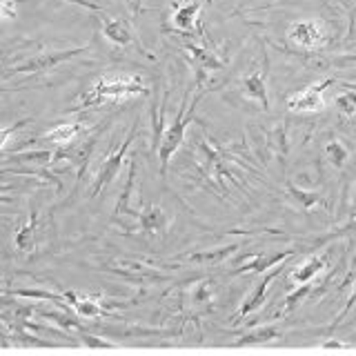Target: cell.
<instances>
[{"mask_svg":"<svg viewBox=\"0 0 356 356\" xmlns=\"http://www.w3.org/2000/svg\"><path fill=\"white\" fill-rule=\"evenodd\" d=\"M296 252L294 250H283V252H272V254H263V256H254V259L243 265V270L238 272H254V274H263L267 270H272V267L285 263L287 259H292Z\"/></svg>","mask_w":356,"mask_h":356,"instance_id":"ba28073f","label":"cell"},{"mask_svg":"<svg viewBox=\"0 0 356 356\" xmlns=\"http://www.w3.org/2000/svg\"><path fill=\"white\" fill-rule=\"evenodd\" d=\"M198 100H200V94L192 100V105H189L187 109V98L183 100V105L181 109H178V116L174 120V125L172 127H167L165 134L161 136L159 140V161H161V174L167 172V167H170V161H172V156L178 152V147L183 145L185 140V134H187V127L194 122V111H196V105H198Z\"/></svg>","mask_w":356,"mask_h":356,"instance_id":"6da1fadb","label":"cell"},{"mask_svg":"<svg viewBox=\"0 0 356 356\" xmlns=\"http://www.w3.org/2000/svg\"><path fill=\"white\" fill-rule=\"evenodd\" d=\"M354 272H356V254L352 256V263H350V276H352Z\"/></svg>","mask_w":356,"mask_h":356,"instance_id":"4dcf8cb0","label":"cell"},{"mask_svg":"<svg viewBox=\"0 0 356 356\" xmlns=\"http://www.w3.org/2000/svg\"><path fill=\"white\" fill-rule=\"evenodd\" d=\"M42 316L54 321V323H58V325L65 327V330H78L76 318H72L70 314H63V312H42Z\"/></svg>","mask_w":356,"mask_h":356,"instance_id":"d4e9b609","label":"cell"},{"mask_svg":"<svg viewBox=\"0 0 356 356\" xmlns=\"http://www.w3.org/2000/svg\"><path fill=\"white\" fill-rule=\"evenodd\" d=\"M83 341H85L87 345H94V348H109V343L100 341V339H96V337H87V334H83Z\"/></svg>","mask_w":356,"mask_h":356,"instance_id":"f546056e","label":"cell"},{"mask_svg":"<svg viewBox=\"0 0 356 356\" xmlns=\"http://www.w3.org/2000/svg\"><path fill=\"white\" fill-rule=\"evenodd\" d=\"M289 38L296 44H300V47L312 49V47H318V44L325 40V33H323V27L316 20H300L289 29Z\"/></svg>","mask_w":356,"mask_h":356,"instance_id":"52a82bcc","label":"cell"},{"mask_svg":"<svg viewBox=\"0 0 356 356\" xmlns=\"http://www.w3.org/2000/svg\"><path fill=\"white\" fill-rule=\"evenodd\" d=\"M332 83V78H325V81L305 87L303 92H298L296 96L287 100V107L292 111H321L325 107V89Z\"/></svg>","mask_w":356,"mask_h":356,"instance_id":"277c9868","label":"cell"},{"mask_svg":"<svg viewBox=\"0 0 356 356\" xmlns=\"http://www.w3.org/2000/svg\"><path fill=\"white\" fill-rule=\"evenodd\" d=\"M352 209H356V194H354V203H352Z\"/></svg>","mask_w":356,"mask_h":356,"instance_id":"d6a6232c","label":"cell"},{"mask_svg":"<svg viewBox=\"0 0 356 356\" xmlns=\"http://www.w3.org/2000/svg\"><path fill=\"white\" fill-rule=\"evenodd\" d=\"M103 33H105V38H109L114 44H129L134 40L125 22L118 18H109V16L103 20Z\"/></svg>","mask_w":356,"mask_h":356,"instance_id":"7c38bea8","label":"cell"},{"mask_svg":"<svg viewBox=\"0 0 356 356\" xmlns=\"http://www.w3.org/2000/svg\"><path fill=\"white\" fill-rule=\"evenodd\" d=\"M337 107L343 116H354L356 114V89H352V92H345L341 96H337Z\"/></svg>","mask_w":356,"mask_h":356,"instance_id":"603a6c76","label":"cell"},{"mask_svg":"<svg viewBox=\"0 0 356 356\" xmlns=\"http://www.w3.org/2000/svg\"><path fill=\"white\" fill-rule=\"evenodd\" d=\"M134 178H136V161H134L131 167H129L127 185H125V189H122L120 200H118V205H116V216H120V214H131V209H129V196H131V189H134Z\"/></svg>","mask_w":356,"mask_h":356,"instance_id":"44dd1931","label":"cell"},{"mask_svg":"<svg viewBox=\"0 0 356 356\" xmlns=\"http://www.w3.org/2000/svg\"><path fill=\"white\" fill-rule=\"evenodd\" d=\"M234 250H238V245H227V248H218V250H209V252H196L192 256H187V261L189 263H207V265H214V263L225 261Z\"/></svg>","mask_w":356,"mask_h":356,"instance_id":"5bb4252c","label":"cell"},{"mask_svg":"<svg viewBox=\"0 0 356 356\" xmlns=\"http://www.w3.org/2000/svg\"><path fill=\"white\" fill-rule=\"evenodd\" d=\"M138 218H140L143 232H147V234H163L167 229V222H170L165 211L156 205H149L147 209H143L138 214Z\"/></svg>","mask_w":356,"mask_h":356,"instance_id":"8fae6325","label":"cell"},{"mask_svg":"<svg viewBox=\"0 0 356 356\" xmlns=\"http://www.w3.org/2000/svg\"><path fill=\"white\" fill-rule=\"evenodd\" d=\"M348 87H350V89H356V85H348Z\"/></svg>","mask_w":356,"mask_h":356,"instance_id":"836d02e7","label":"cell"},{"mask_svg":"<svg viewBox=\"0 0 356 356\" xmlns=\"http://www.w3.org/2000/svg\"><path fill=\"white\" fill-rule=\"evenodd\" d=\"M312 289H314V285H312V281L309 283H300L294 292H289L287 296H285V300H283V309H281V314H287V312H292V309H296L303 300L312 294Z\"/></svg>","mask_w":356,"mask_h":356,"instance_id":"2e32d148","label":"cell"},{"mask_svg":"<svg viewBox=\"0 0 356 356\" xmlns=\"http://www.w3.org/2000/svg\"><path fill=\"white\" fill-rule=\"evenodd\" d=\"M20 303L16 298H11V294H0V312H11V309H16Z\"/></svg>","mask_w":356,"mask_h":356,"instance_id":"83f0119b","label":"cell"},{"mask_svg":"<svg viewBox=\"0 0 356 356\" xmlns=\"http://www.w3.org/2000/svg\"><path fill=\"white\" fill-rule=\"evenodd\" d=\"M325 270V259L318 254L314 256H309V259H305L303 263H300L298 267H294L292 274H289V278H292L294 283H309V281H314V278Z\"/></svg>","mask_w":356,"mask_h":356,"instance_id":"9c48e42d","label":"cell"},{"mask_svg":"<svg viewBox=\"0 0 356 356\" xmlns=\"http://www.w3.org/2000/svg\"><path fill=\"white\" fill-rule=\"evenodd\" d=\"M145 92V85L138 76H105L92 87L89 96L83 100V107L103 105L105 100H116L125 96H136Z\"/></svg>","mask_w":356,"mask_h":356,"instance_id":"7a4b0ae2","label":"cell"},{"mask_svg":"<svg viewBox=\"0 0 356 356\" xmlns=\"http://www.w3.org/2000/svg\"><path fill=\"white\" fill-rule=\"evenodd\" d=\"M7 189H9V185H3V183H0V192H7Z\"/></svg>","mask_w":356,"mask_h":356,"instance_id":"1f68e13d","label":"cell"},{"mask_svg":"<svg viewBox=\"0 0 356 356\" xmlns=\"http://www.w3.org/2000/svg\"><path fill=\"white\" fill-rule=\"evenodd\" d=\"M245 87V94L256 98L259 103L263 105V109H270V98H267V89H265V81L261 74H252L243 81Z\"/></svg>","mask_w":356,"mask_h":356,"instance_id":"4fadbf2b","label":"cell"},{"mask_svg":"<svg viewBox=\"0 0 356 356\" xmlns=\"http://www.w3.org/2000/svg\"><path fill=\"white\" fill-rule=\"evenodd\" d=\"M27 118L25 120H18L16 122V125H9V127H3V129H0V149H3L5 147V145H7V140L11 138V136H14V134L22 127V125H27Z\"/></svg>","mask_w":356,"mask_h":356,"instance_id":"484cf974","label":"cell"},{"mask_svg":"<svg viewBox=\"0 0 356 356\" xmlns=\"http://www.w3.org/2000/svg\"><path fill=\"white\" fill-rule=\"evenodd\" d=\"M325 156H327V161L337 167V170H341V167L348 163V159H350V152L345 149V145L343 143H339V140H332V143H327L325 145Z\"/></svg>","mask_w":356,"mask_h":356,"instance_id":"ffe728a7","label":"cell"},{"mask_svg":"<svg viewBox=\"0 0 356 356\" xmlns=\"http://www.w3.org/2000/svg\"><path fill=\"white\" fill-rule=\"evenodd\" d=\"M81 131H83L81 122H65V125H56L47 134H42V140H49L54 145H58V147H67V145H72L78 138Z\"/></svg>","mask_w":356,"mask_h":356,"instance_id":"30bf717a","label":"cell"},{"mask_svg":"<svg viewBox=\"0 0 356 356\" xmlns=\"http://www.w3.org/2000/svg\"><path fill=\"white\" fill-rule=\"evenodd\" d=\"M65 298L72 300V305L76 307V312L81 316H87V318H96L103 314V307H100V303H96L94 298H78L76 294L72 292H65Z\"/></svg>","mask_w":356,"mask_h":356,"instance_id":"9a60e30c","label":"cell"},{"mask_svg":"<svg viewBox=\"0 0 356 356\" xmlns=\"http://www.w3.org/2000/svg\"><path fill=\"white\" fill-rule=\"evenodd\" d=\"M87 51V47H76V49H70V51H58V54H42V56H33L31 60L22 63L18 67H14L9 74H44L54 70L56 65H60L65 60L74 58V56Z\"/></svg>","mask_w":356,"mask_h":356,"instance_id":"5b68a950","label":"cell"},{"mask_svg":"<svg viewBox=\"0 0 356 356\" xmlns=\"http://www.w3.org/2000/svg\"><path fill=\"white\" fill-rule=\"evenodd\" d=\"M281 337V332H278V327L274 325H265L261 330H254L250 334H245V337L238 339L241 345H252V343H267V341H274Z\"/></svg>","mask_w":356,"mask_h":356,"instance_id":"e0dca14e","label":"cell"},{"mask_svg":"<svg viewBox=\"0 0 356 356\" xmlns=\"http://www.w3.org/2000/svg\"><path fill=\"white\" fill-rule=\"evenodd\" d=\"M287 189H289V194H292L305 209L314 207V205L318 203V200H321L318 194H314V192H303V189H300V187H294L292 183H287Z\"/></svg>","mask_w":356,"mask_h":356,"instance_id":"cb8c5ba5","label":"cell"},{"mask_svg":"<svg viewBox=\"0 0 356 356\" xmlns=\"http://www.w3.org/2000/svg\"><path fill=\"white\" fill-rule=\"evenodd\" d=\"M354 305H356V285H354V289H352V294H350V298H348V303H345V307L341 309V314H339L337 318H334V327H337L339 323L350 314V309H352Z\"/></svg>","mask_w":356,"mask_h":356,"instance_id":"4316f807","label":"cell"},{"mask_svg":"<svg viewBox=\"0 0 356 356\" xmlns=\"http://www.w3.org/2000/svg\"><path fill=\"white\" fill-rule=\"evenodd\" d=\"M36 222H38V214H36V211H33L27 225H25V227H22V229L16 234V248H18L20 252H27V250H31L33 234H36Z\"/></svg>","mask_w":356,"mask_h":356,"instance_id":"d6986e66","label":"cell"},{"mask_svg":"<svg viewBox=\"0 0 356 356\" xmlns=\"http://www.w3.org/2000/svg\"><path fill=\"white\" fill-rule=\"evenodd\" d=\"M200 7H203V5H200L198 0H194L192 5H183V7L174 14V22H176L178 27L189 29V27H192L194 22H196V16H198Z\"/></svg>","mask_w":356,"mask_h":356,"instance_id":"ac0fdd59","label":"cell"},{"mask_svg":"<svg viewBox=\"0 0 356 356\" xmlns=\"http://www.w3.org/2000/svg\"><path fill=\"white\" fill-rule=\"evenodd\" d=\"M16 16V9L11 3H7V0H0V20L5 18H14Z\"/></svg>","mask_w":356,"mask_h":356,"instance_id":"f1b7e54d","label":"cell"},{"mask_svg":"<svg viewBox=\"0 0 356 356\" xmlns=\"http://www.w3.org/2000/svg\"><path fill=\"white\" fill-rule=\"evenodd\" d=\"M281 272H283V263H281V265H276V267H272V270L261 278V283L254 287V292H252L248 298H245V303H243V307L236 312V316H234V321H238V318H243V316L252 314V312H256V309H259V307L265 303L267 289H270V285L276 281L278 276H281Z\"/></svg>","mask_w":356,"mask_h":356,"instance_id":"8992f818","label":"cell"},{"mask_svg":"<svg viewBox=\"0 0 356 356\" xmlns=\"http://www.w3.org/2000/svg\"><path fill=\"white\" fill-rule=\"evenodd\" d=\"M54 159L51 152H29V154H14L7 163H49Z\"/></svg>","mask_w":356,"mask_h":356,"instance_id":"7402d4cb","label":"cell"},{"mask_svg":"<svg viewBox=\"0 0 356 356\" xmlns=\"http://www.w3.org/2000/svg\"><path fill=\"white\" fill-rule=\"evenodd\" d=\"M136 131H138V122L131 127V131L127 134V138L120 143V147H118L114 154H109L107 159H105L103 167H100V172L96 174V181H94L92 189H89V196H92V198H96V196H98L100 192H103V189L118 176L120 165H122V161H125V154H127V149H129V145H131L134 136H136Z\"/></svg>","mask_w":356,"mask_h":356,"instance_id":"3957f363","label":"cell"}]
</instances>
